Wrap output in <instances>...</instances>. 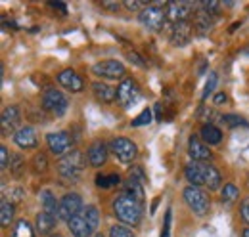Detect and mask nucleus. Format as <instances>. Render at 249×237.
I'll use <instances>...</instances> for the list:
<instances>
[{"instance_id":"10","label":"nucleus","mask_w":249,"mask_h":237,"mask_svg":"<svg viewBox=\"0 0 249 237\" xmlns=\"http://www.w3.org/2000/svg\"><path fill=\"white\" fill-rule=\"evenodd\" d=\"M83 212V199L79 193H65L60 201V218L69 222L77 214Z\"/></svg>"},{"instance_id":"8","label":"nucleus","mask_w":249,"mask_h":237,"mask_svg":"<svg viewBox=\"0 0 249 237\" xmlns=\"http://www.w3.org/2000/svg\"><path fill=\"white\" fill-rule=\"evenodd\" d=\"M46 144H48V148L50 151L54 153V155H58V157H65V155H69L71 153V148H73V138L69 136V132H52V134H48L46 136Z\"/></svg>"},{"instance_id":"2","label":"nucleus","mask_w":249,"mask_h":237,"mask_svg":"<svg viewBox=\"0 0 249 237\" xmlns=\"http://www.w3.org/2000/svg\"><path fill=\"white\" fill-rule=\"evenodd\" d=\"M87 167V159L81 151H71L69 155L62 157L58 161V172L63 180L71 182V184H77L81 176H83V170Z\"/></svg>"},{"instance_id":"21","label":"nucleus","mask_w":249,"mask_h":237,"mask_svg":"<svg viewBox=\"0 0 249 237\" xmlns=\"http://www.w3.org/2000/svg\"><path fill=\"white\" fill-rule=\"evenodd\" d=\"M92 92L94 96L100 100V102H104V103H111L115 98H117V88H113V86H109V85H106V83H94L92 85Z\"/></svg>"},{"instance_id":"44","label":"nucleus","mask_w":249,"mask_h":237,"mask_svg":"<svg viewBox=\"0 0 249 237\" xmlns=\"http://www.w3.org/2000/svg\"><path fill=\"white\" fill-rule=\"evenodd\" d=\"M50 8H54V10H60L63 16L67 14V6H65L63 2H50Z\"/></svg>"},{"instance_id":"19","label":"nucleus","mask_w":249,"mask_h":237,"mask_svg":"<svg viewBox=\"0 0 249 237\" xmlns=\"http://www.w3.org/2000/svg\"><path fill=\"white\" fill-rule=\"evenodd\" d=\"M184 176L192 186H205V178H203V163H190L186 169H184Z\"/></svg>"},{"instance_id":"32","label":"nucleus","mask_w":249,"mask_h":237,"mask_svg":"<svg viewBox=\"0 0 249 237\" xmlns=\"http://www.w3.org/2000/svg\"><path fill=\"white\" fill-rule=\"evenodd\" d=\"M33 167H35V172H44V170H46V167H48L46 155L36 153V155H35V159H33Z\"/></svg>"},{"instance_id":"42","label":"nucleus","mask_w":249,"mask_h":237,"mask_svg":"<svg viewBox=\"0 0 249 237\" xmlns=\"http://www.w3.org/2000/svg\"><path fill=\"white\" fill-rule=\"evenodd\" d=\"M126 58H128L130 63H134V65H138V67H142V69L146 67V61L142 59V56H138L136 52H126Z\"/></svg>"},{"instance_id":"47","label":"nucleus","mask_w":249,"mask_h":237,"mask_svg":"<svg viewBox=\"0 0 249 237\" xmlns=\"http://www.w3.org/2000/svg\"><path fill=\"white\" fill-rule=\"evenodd\" d=\"M157 203H159V199H156V201H154V205H152V214H154V212H156V208H157Z\"/></svg>"},{"instance_id":"13","label":"nucleus","mask_w":249,"mask_h":237,"mask_svg":"<svg viewBox=\"0 0 249 237\" xmlns=\"http://www.w3.org/2000/svg\"><path fill=\"white\" fill-rule=\"evenodd\" d=\"M107 146L104 142H94L90 144V148L87 151V159H89V165L94 169H100L102 165H106L107 161Z\"/></svg>"},{"instance_id":"35","label":"nucleus","mask_w":249,"mask_h":237,"mask_svg":"<svg viewBox=\"0 0 249 237\" xmlns=\"http://www.w3.org/2000/svg\"><path fill=\"white\" fill-rule=\"evenodd\" d=\"M215 86H217V73H209V79H207V85H205V90H203V100L209 98V94L215 92Z\"/></svg>"},{"instance_id":"15","label":"nucleus","mask_w":249,"mask_h":237,"mask_svg":"<svg viewBox=\"0 0 249 237\" xmlns=\"http://www.w3.org/2000/svg\"><path fill=\"white\" fill-rule=\"evenodd\" d=\"M192 38V25L188 21L175 23V27L171 31V42L175 46H186Z\"/></svg>"},{"instance_id":"7","label":"nucleus","mask_w":249,"mask_h":237,"mask_svg":"<svg viewBox=\"0 0 249 237\" xmlns=\"http://www.w3.org/2000/svg\"><path fill=\"white\" fill-rule=\"evenodd\" d=\"M92 73L102 77V79H123L126 75V69L121 61L117 59H106L92 65Z\"/></svg>"},{"instance_id":"50","label":"nucleus","mask_w":249,"mask_h":237,"mask_svg":"<svg viewBox=\"0 0 249 237\" xmlns=\"http://www.w3.org/2000/svg\"><path fill=\"white\" fill-rule=\"evenodd\" d=\"M94 237H104V236H94Z\"/></svg>"},{"instance_id":"38","label":"nucleus","mask_w":249,"mask_h":237,"mask_svg":"<svg viewBox=\"0 0 249 237\" xmlns=\"http://www.w3.org/2000/svg\"><path fill=\"white\" fill-rule=\"evenodd\" d=\"M171 220H173V210L167 208L165 212V224H163V232H161V237H169L171 236Z\"/></svg>"},{"instance_id":"17","label":"nucleus","mask_w":249,"mask_h":237,"mask_svg":"<svg viewBox=\"0 0 249 237\" xmlns=\"http://www.w3.org/2000/svg\"><path fill=\"white\" fill-rule=\"evenodd\" d=\"M58 83L63 88L71 90V92H81L83 90V79L73 71V69H63L58 75Z\"/></svg>"},{"instance_id":"22","label":"nucleus","mask_w":249,"mask_h":237,"mask_svg":"<svg viewBox=\"0 0 249 237\" xmlns=\"http://www.w3.org/2000/svg\"><path fill=\"white\" fill-rule=\"evenodd\" d=\"M56 220L58 218H54V216H50L48 212H38L36 214V218H35V222H36V232L40 234V236H48V234H52V230H54V226H56Z\"/></svg>"},{"instance_id":"37","label":"nucleus","mask_w":249,"mask_h":237,"mask_svg":"<svg viewBox=\"0 0 249 237\" xmlns=\"http://www.w3.org/2000/svg\"><path fill=\"white\" fill-rule=\"evenodd\" d=\"M128 178H132V180H136V182H140V184H144L148 178L144 174V170H142V167H132L130 170H128Z\"/></svg>"},{"instance_id":"28","label":"nucleus","mask_w":249,"mask_h":237,"mask_svg":"<svg viewBox=\"0 0 249 237\" xmlns=\"http://www.w3.org/2000/svg\"><path fill=\"white\" fill-rule=\"evenodd\" d=\"M12 237H35V230L27 220H18L16 226H14Z\"/></svg>"},{"instance_id":"18","label":"nucleus","mask_w":249,"mask_h":237,"mask_svg":"<svg viewBox=\"0 0 249 237\" xmlns=\"http://www.w3.org/2000/svg\"><path fill=\"white\" fill-rule=\"evenodd\" d=\"M67 228H69V232H71L75 237H90L94 234L92 228L89 226V222L85 220L83 212L77 214L75 218H71V220L67 222Z\"/></svg>"},{"instance_id":"26","label":"nucleus","mask_w":249,"mask_h":237,"mask_svg":"<svg viewBox=\"0 0 249 237\" xmlns=\"http://www.w3.org/2000/svg\"><path fill=\"white\" fill-rule=\"evenodd\" d=\"M12 218H14V203L2 199V203H0V222H2V226L8 228Z\"/></svg>"},{"instance_id":"34","label":"nucleus","mask_w":249,"mask_h":237,"mask_svg":"<svg viewBox=\"0 0 249 237\" xmlns=\"http://www.w3.org/2000/svg\"><path fill=\"white\" fill-rule=\"evenodd\" d=\"M222 122L228 124V126H249L248 120L244 117H238V115H224V117H222Z\"/></svg>"},{"instance_id":"24","label":"nucleus","mask_w":249,"mask_h":237,"mask_svg":"<svg viewBox=\"0 0 249 237\" xmlns=\"http://www.w3.org/2000/svg\"><path fill=\"white\" fill-rule=\"evenodd\" d=\"M203 178H205V187H209L211 191L213 189H218L220 187V182H222V176L213 165H207L203 163Z\"/></svg>"},{"instance_id":"33","label":"nucleus","mask_w":249,"mask_h":237,"mask_svg":"<svg viewBox=\"0 0 249 237\" xmlns=\"http://www.w3.org/2000/svg\"><path fill=\"white\" fill-rule=\"evenodd\" d=\"M10 169H12V172H14L16 176L21 174V170L25 169V163H23L21 155H14V157H12V161H10Z\"/></svg>"},{"instance_id":"41","label":"nucleus","mask_w":249,"mask_h":237,"mask_svg":"<svg viewBox=\"0 0 249 237\" xmlns=\"http://www.w3.org/2000/svg\"><path fill=\"white\" fill-rule=\"evenodd\" d=\"M96 186L102 187V189H109V187H113L109 176H106V174H98V176H96Z\"/></svg>"},{"instance_id":"48","label":"nucleus","mask_w":249,"mask_h":237,"mask_svg":"<svg viewBox=\"0 0 249 237\" xmlns=\"http://www.w3.org/2000/svg\"><path fill=\"white\" fill-rule=\"evenodd\" d=\"M242 237H249V228H246V230H244V236Z\"/></svg>"},{"instance_id":"23","label":"nucleus","mask_w":249,"mask_h":237,"mask_svg":"<svg viewBox=\"0 0 249 237\" xmlns=\"http://www.w3.org/2000/svg\"><path fill=\"white\" fill-rule=\"evenodd\" d=\"M199 136L203 138V142L205 144H209V146H217L222 142V132L218 130L215 124H203L201 126V130H199Z\"/></svg>"},{"instance_id":"30","label":"nucleus","mask_w":249,"mask_h":237,"mask_svg":"<svg viewBox=\"0 0 249 237\" xmlns=\"http://www.w3.org/2000/svg\"><path fill=\"white\" fill-rule=\"evenodd\" d=\"M2 199L10 201V203L23 201V199H25V191H23L21 187H10V189H6V187H4V197H2Z\"/></svg>"},{"instance_id":"1","label":"nucleus","mask_w":249,"mask_h":237,"mask_svg":"<svg viewBox=\"0 0 249 237\" xmlns=\"http://www.w3.org/2000/svg\"><path fill=\"white\" fill-rule=\"evenodd\" d=\"M111 208H113V214L117 216V220H121L126 226H138L142 220V205L126 193H121L119 197H115Z\"/></svg>"},{"instance_id":"49","label":"nucleus","mask_w":249,"mask_h":237,"mask_svg":"<svg viewBox=\"0 0 249 237\" xmlns=\"http://www.w3.org/2000/svg\"><path fill=\"white\" fill-rule=\"evenodd\" d=\"M50 237H63V236H60V234H56V236H50Z\"/></svg>"},{"instance_id":"12","label":"nucleus","mask_w":249,"mask_h":237,"mask_svg":"<svg viewBox=\"0 0 249 237\" xmlns=\"http://www.w3.org/2000/svg\"><path fill=\"white\" fill-rule=\"evenodd\" d=\"M21 120V113H19V107L18 105H8L4 111H2V117H0V126H2V134L8 136L16 130V126L19 124ZM18 132V130H16Z\"/></svg>"},{"instance_id":"3","label":"nucleus","mask_w":249,"mask_h":237,"mask_svg":"<svg viewBox=\"0 0 249 237\" xmlns=\"http://www.w3.org/2000/svg\"><path fill=\"white\" fill-rule=\"evenodd\" d=\"M182 195H184V201H186V205L190 207V210H194L197 216H205V214L209 212L211 201H209L207 193H205L201 187H197V186H188Z\"/></svg>"},{"instance_id":"43","label":"nucleus","mask_w":249,"mask_h":237,"mask_svg":"<svg viewBox=\"0 0 249 237\" xmlns=\"http://www.w3.org/2000/svg\"><path fill=\"white\" fill-rule=\"evenodd\" d=\"M242 218L249 224V197L242 201Z\"/></svg>"},{"instance_id":"29","label":"nucleus","mask_w":249,"mask_h":237,"mask_svg":"<svg viewBox=\"0 0 249 237\" xmlns=\"http://www.w3.org/2000/svg\"><path fill=\"white\" fill-rule=\"evenodd\" d=\"M240 197V189L234 184H224L222 187V203H232Z\"/></svg>"},{"instance_id":"20","label":"nucleus","mask_w":249,"mask_h":237,"mask_svg":"<svg viewBox=\"0 0 249 237\" xmlns=\"http://www.w3.org/2000/svg\"><path fill=\"white\" fill-rule=\"evenodd\" d=\"M38 197H40V203H42V210L44 212H48L54 218H60V205H58V201H56V197H54V193L50 189H42Z\"/></svg>"},{"instance_id":"27","label":"nucleus","mask_w":249,"mask_h":237,"mask_svg":"<svg viewBox=\"0 0 249 237\" xmlns=\"http://www.w3.org/2000/svg\"><path fill=\"white\" fill-rule=\"evenodd\" d=\"M83 216H85V220L89 222V226L92 228V232H96L98 226H100V212H98V208L94 207V205L85 207L83 208Z\"/></svg>"},{"instance_id":"25","label":"nucleus","mask_w":249,"mask_h":237,"mask_svg":"<svg viewBox=\"0 0 249 237\" xmlns=\"http://www.w3.org/2000/svg\"><path fill=\"white\" fill-rule=\"evenodd\" d=\"M124 193H126V195H130L132 199H136L140 205L144 203V187H142V184H140V182H136V180L128 178V180L124 182Z\"/></svg>"},{"instance_id":"9","label":"nucleus","mask_w":249,"mask_h":237,"mask_svg":"<svg viewBox=\"0 0 249 237\" xmlns=\"http://www.w3.org/2000/svg\"><path fill=\"white\" fill-rule=\"evenodd\" d=\"M117 100L123 107H130L140 100V86L132 79H123L117 86Z\"/></svg>"},{"instance_id":"11","label":"nucleus","mask_w":249,"mask_h":237,"mask_svg":"<svg viewBox=\"0 0 249 237\" xmlns=\"http://www.w3.org/2000/svg\"><path fill=\"white\" fill-rule=\"evenodd\" d=\"M167 10V17L175 23H180V21H188V17L192 16V8H196L192 2H169L165 6Z\"/></svg>"},{"instance_id":"31","label":"nucleus","mask_w":249,"mask_h":237,"mask_svg":"<svg viewBox=\"0 0 249 237\" xmlns=\"http://www.w3.org/2000/svg\"><path fill=\"white\" fill-rule=\"evenodd\" d=\"M152 118H154L152 117V111H150V109H144L138 117L132 120V126H134V128H138V126H146V124L152 122Z\"/></svg>"},{"instance_id":"45","label":"nucleus","mask_w":249,"mask_h":237,"mask_svg":"<svg viewBox=\"0 0 249 237\" xmlns=\"http://www.w3.org/2000/svg\"><path fill=\"white\" fill-rule=\"evenodd\" d=\"M102 8H107V10H119L121 8V4L119 2H102Z\"/></svg>"},{"instance_id":"5","label":"nucleus","mask_w":249,"mask_h":237,"mask_svg":"<svg viewBox=\"0 0 249 237\" xmlns=\"http://www.w3.org/2000/svg\"><path fill=\"white\" fill-rule=\"evenodd\" d=\"M67 107H69V102H67V98L60 90H44V94H42V109L44 111H48V113H52L56 117H62V115H65Z\"/></svg>"},{"instance_id":"36","label":"nucleus","mask_w":249,"mask_h":237,"mask_svg":"<svg viewBox=\"0 0 249 237\" xmlns=\"http://www.w3.org/2000/svg\"><path fill=\"white\" fill-rule=\"evenodd\" d=\"M109 237H134V234H132L128 228L117 224V226H113V228L109 230Z\"/></svg>"},{"instance_id":"14","label":"nucleus","mask_w":249,"mask_h":237,"mask_svg":"<svg viewBox=\"0 0 249 237\" xmlns=\"http://www.w3.org/2000/svg\"><path fill=\"white\" fill-rule=\"evenodd\" d=\"M14 142L18 144V148L21 149H35L36 148V132L33 126H21L16 134H14Z\"/></svg>"},{"instance_id":"4","label":"nucleus","mask_w":249,"mask_h":237,"mask_svg":"<svg viewBox=\"0 0 249 237\" xmlns=\"http://www.w3.org/2000/svg\"><path fill=\"white\" fill-rule=\"evenodd\" d=\"M138 19H140V23H142L146 29L161 31L163 25H165V21H167V12L163 10V6H161L159 2H154V4H150L148 8H144V10L140 12Z\"/></svg>"},{"instance_id":"39","label":"nucleus","mask_w":249,"mask_h":237,"mask_svg":"<svg viewBox=\"0 0 249 237\" xmlns=\"http://www.w3.org/2000/svg\"><path fill=\"white\" fill-rule=\"evenodd\" d=\"M148 6H150L148 2H136V0H126V2H124V8H128L130 12H138V10L142 12V10L148 8Z\"/></svg>"},{"instance_id":"16","label":"nucleus","mask_w":249,"mask_h":237,"mask_svg":"<svg viewBox=\"0 0 249 237\" xmlns=\"http://www.w3.org/2000/svg\"><path fill=\"white\" fill-rule=\"evenodd\" d=\"M188 151H190V157L197 163H203V161H209L211 159V151L205 144H201V140L197 136H192L190 142H188Z\"/></svg>"},{"instance_id":"6","label":"nucleus","mask_w":249,"mask_h":237,"mask_svg":"<svg viewBox=\"0 0 249 237\" xmlns=\"http://www.w3.org/2000/svg\"><path fill=\"white\" fill-rule=\"evenodd\" d=\"M109 151L121 161V163H132L138 155V146L128 138H113L109 144Z\"/></svg>"},{"instance_id":"40","label":"nucleus","mask_w":249,"mask_h":237,"mask_svg":"<svg viewBox=\"0 0 249 237\" xmlns=\"http://www.w3.org/2000/svg\"><path fill=\"white\" fill-rule=\"evenodd\" d=\"M10 161H12V159L8 157V148L2 146V148H0V169L6 170V169L10 167Z\"/></svg>"},{"instance_id":"46","label":"nucleus","mask_w":249,"mask_h":237,"mask_svg":"<svg viewBox=\"0 0 249 237\" xmlns=\"http://www.w3.org/2000/svg\"><path fill=\"white\" fill-rule=\"evenodd\" d=\"M226 100H228V98H226V94H222V92H220V94L215 96V105H222V103H226Z\"/></svg>"}]
</instances>
